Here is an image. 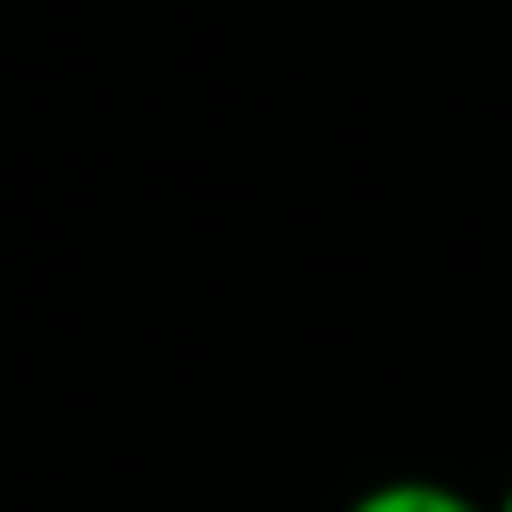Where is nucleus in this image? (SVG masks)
<instances>
[{
    "mask_svg": "<svg viewBox=\"0 0 512 512\" xmlns=\"http://www.w3.org/2000/svg\"><path fill=\"white\" fill-rule=\"evenodd\" d=\"M348 512H486V506L467 499L460 486H440V480H381Z\"/></svg>",
    "mask_w": 512,
    "mask_h": 512,
    "instance_id": "1",
    "label": "nucleus"
},
{
    "mask_svg": "<svg viewBox=\"0 0 512 512\" xmlns=\"http://www.w3.org/2000/svg\"><path fill=\"white\" fill-rule=\"evenodd\" d=\"M493 512H512V486H506V499H499V506H493Z\"/></svg>",
    "mask_w": 512,
    "mask_h": 512,
    "instance_id": "2",
    "label": "nucleus"
}]
</instances>
